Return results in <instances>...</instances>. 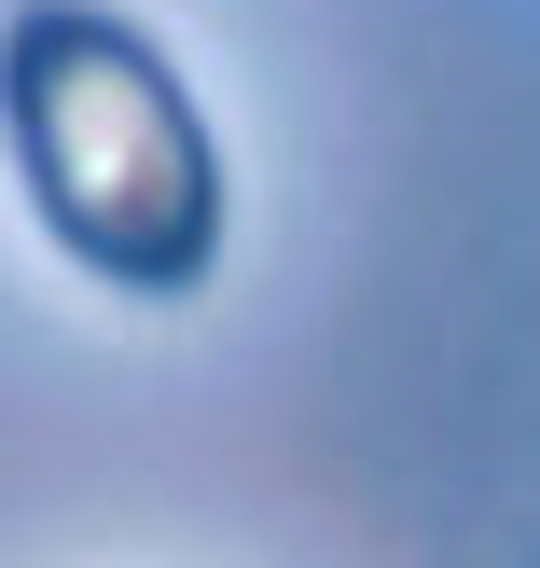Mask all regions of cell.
Masks as SVG:
<instances>
[{
	"label": "cell",
	"mask_w": 540,
	"mask_h": 568,
	"mask_svg": "<svg viewBox=\"0 0 540 568\" xmlns=\"http://www.w3.org/2000/svg\"><path fill=\"white\" fill-rule=\"evenodd\" d=\"M0 139L42 236L111 292H194L222 264V153L194 125V83L111 0L0 14Z\"/></svg>",
	"instance_id": "cell-1"
}]
</instances>
